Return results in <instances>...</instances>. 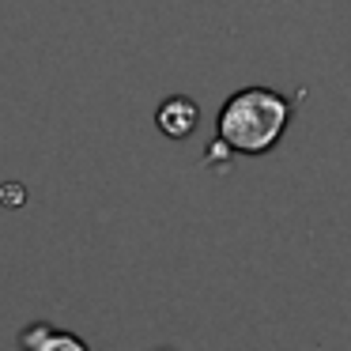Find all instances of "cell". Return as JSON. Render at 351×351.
<instances>
[{"mask_svg":"<svg viewBox=\"0 0 351 351\" xmlns=\"http://www.w3.org/2000/svg\"><path fill=\"white\" fill-rule=\"evenodd\" d=\"M291 121V102L272 87H242L219 110L215 121V152L265 155L283 140Z\"/></svg>","mask_w":351,"mask_h":351,"instance_id":"1","label":"cell"},{"mask_svg":"<svg viewBox=\"0 0 351 351\" xmlns=\"http://www.w3.org/2000/svg\"><path fill=\"white\" fill-rule=\"evenodd\" d=\"M19 351H91L84 336L69 332V328H57L49 321H31V325L19 328Z\"/></svg>","mask_w":351,"mask_h":351,"instance_id":"2","label":"cell"},{"mask_svg":"<svg viewBox=\"0 0 351 351\" xmlns=\"http://www.w3.org/2000/svg\"><path fill=\"white\" fill-rule=\"evenodd\" d=\"M197 121H200V110H197V102L185 99V95H174V99H167L155 110V125H159V132L170 140H185L197 129Z\"/></svg>","mask_w":351,"mask_h":351,"instance_id":"3","label":"cell"}]
</instances>
